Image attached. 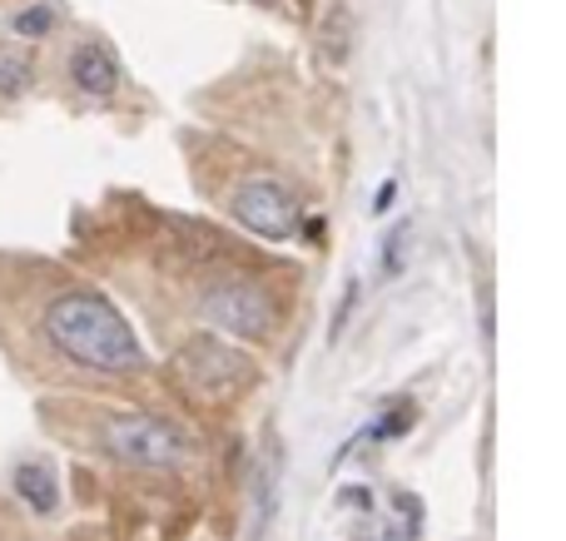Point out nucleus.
<instances>
[{
	"label": "nucleus",
	"instance_id": "nucleus-1",
	"mask_svg": "<svg viewBox=\"0 0 566 541\" xmlns=\"http://www.w3.org/2000/svg\"><path fill=\"white\" fill-rule=\"evenodd\" d=\"M45 338L70 358V363L90 368V373H139L145 368V348L119 318V308L95 288H75L60 294L45 308Z\"/></svg>",
	"mask_w": 566,
	"mask_h": 541
},
{
	"label": "nucleus",
	"instance_id": "nucleus-2",
	"mask_svg": "<svg viewBox=\"0 0 566 541\" xmlns=\"http://www.w3.org/2000/svg\"><path fill=\"white\" fill-rule=\"evenodd\" d=\"M175 378L199 403H234L259 373L239 348L219 343V338H195V343H185L175 353Z\"/></svg>",
	"mask_w": 566,
	"mask_h": 541
},
{
	"label": "nucleus",
	"instance_id": "nucleus-3",
	"mask_svg": "<svg viewBox=\"0 0 566 541\" xmlns=\"http://www.w3.org/2000/svg\"><path fill=\"white\" fill-rule=\"evenodd\" d=\"M99 437H105L109 457L129 467H179L189 457V437L155 413H115L105 417Z\"/></svg>",
	"mask_w": 566,
	"mask_h": 541
},
{
	"label": "nucleus",
	"instance_id": "nucleus-4",
	"mask_svg": "<svg viewBox=\"0 0 566 541\" xmlns=\"http://www.w3.org/2000/svg\"><path fill=\"white\" fill-rule=\"evenodd\" d=\"M199 314L209 318L214 328H229L239 338H264L274 328V298L264 294L259 284H214L205 298H199Z\"/></svg>",
	"mask_w": 566,
	"mask_h": 541
},
{
	"label": "nucleus",
	"instance_id": "nucleus-5",
	"mask_svg": "<svg viewBox=\"0 0 566 541\" xmlns=\"http://www.w3.org/2000/svg\"><path fill=\"white\" fill-rule=\"evenodd\" d=\"M234 219L259 238H289L298 229V199L274 179H249L234 194Z\"/></svg>",
	"mask_w": 566,
	"mask_h": 541
},
{
	"label": "nucleus",
	"instance_id": "nucleus-6",
	"mask_svg": "<svg viewBox=\"0 0 566 541\" xmlns=\"http://www.w3.org/2000/svg\"><path fill=\"white\" fill-rule=\"evenodd\" d=\"M70 79H75V89H85V95H115L119 65L105 45H80L75 55H70Z\"/></svg>",
	"mask_w": 566,
	"mask_h": 541
},
{
	"label": "nucleus",
	"instance_id": "nucleus-7",
	"mask_svg": "<svg viewBox=\"0 0 566 541\" xmlns=\"http://www.w3.org/2000/svg\"><path fill=\"white\" fill-rule=\"evenodd\" d=\"M15 492H20V502L30 507V512H55V502H60V487H55V477H50V467H40V463H20L15 467Z\"/></svg>",
	"mask_w": 566,
	"mask_h": 541
},
{
	"label": "nucleus",
	"instance_id": "nucleus-8",
	"mask_svg": "<svg viewBox=\"0 0 566 541\" xmlns=\"http://www.w3.org/2000/svg\"><path fill=\"white\" fill-rule=\"evenodd\" d=\"M10 25H15V35H45V30L55 25V6H30V10H20Z\"/></svg>",
	"mask_w": 566,
	"mask_h": 541
},
{
	"label": "nucleus",
	"instance_id": "nucleus-9",
	"mask_svg": "<svg viewBox=\"0 0 566 541\" xmlns=\"http://www.w3.org/2000/svg\"><path fill=\"white\" fill-rule=\"evenodd\" d=\"M382 248H388V254H382V268H388V274H398V268H402V248H408V229H392Z\"/></svg>",
	"mask_w": 566,
	"mask_h": 541
},
{
	"label": "nucleus",
	"instance_id": "nucleus-10",
	"mask_svg": "<svg viewBox=\"0 0 566 541\" xmlns=\"http://www.w3.org/2000/svg\"><path fill=\"white\" fill-rule=\"evenodd\" d=\"M392 199H398V184H392V179H388V184H382L378 194H373V214H388V209H392Z\"/></svg>",
	"mask_w": 566,
	"mask_h": 541
},
{
	"label": "nucleus",
	"instance_id": "nucleus-11",
	"mask_svg": "<svg viewBox=\"0 0 566 541\" xmlns=\"http://www.w3.org/2000/svg\"><path fill=\"white\" fill-rule=\"evenodd\" d=\"M0 85H6L10 95H15V89L25 85V65H6V70H0Z\"/></svg>",
	"mask_w": 566,
	"mask_h": 541
},
{
	"label": "nucleus",
	"instance_id": "nucleus-12",
	"mask_svg": "<svg viewBox=\"0 0 566 541\" xmlns=\"http://www.w3.org/2000/svg\"><path fill=\"white\" fill-rule=\"evenodd\" d=\"M249 6H269V10H274V6H279V0H249Z\"/></svg>",
	"mask_w": 566,
	"mask_h": 541
}]
</instances>
